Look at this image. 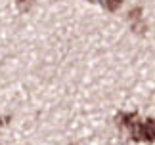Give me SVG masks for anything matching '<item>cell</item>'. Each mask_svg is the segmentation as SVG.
Segmentation results:
<instances>
[{
	"instance_id": "6da1fadb",
	"label": "cell",
	"mask_w": 155,
	"mask_h": 145,
	"mask_svg": "<svg viewBox=\"0 0 155 145\" xmlns=\"http://www.w3.org/2000/svg\"><path fill=\"white\" fill-rule=\"evenodd\" d=\"M132 140L136 141H153L155 130H153V118H147L146 122H132Z\"/></svg>"
},
{
	"instance_id": "7a4b0ae2",
	"label": "cell",
	"mask_w": 155,
	"mask_h": 145,
	"mask_svg": "<svg viewBox=\"0 0 155 145\" xmlns=\"http://www.w3.org/2000/svg\"><path fill=\"white\" fill-rule=\"evenodd\" d=\"M117 120L121 122V126H132V122L136 120V113H121Z\"/></svg>"
},
{
	"instance_id": "3957f363",
	"label": "cell",
	"mask_w": 155,
	"mask_h": 145,
	"mask_svg": "<svg viewBox=\"0 0 155 145\" xmlns=\"http://www.w3.org/2000/svg\"><path fill=\"white\" fill-rule=\"evenodd\" d=\"M140 17H142V8H136V10H132V11L128 14V19L134 23L132 29H140V31H144V29L138 25V23H140Z\"/></svg>"
},
{
	"instance_id": "277c9868",
	"label": "cell",
	"mask_w": 155,
	"mask_h": 145,
	"mask_svg": "<svg viewBox=\"0 0 155 145\" xmlns=\"http://www.w3.org/2000/svg\"><path fill=\"white\" fill-rule=\"evenodd\" d=\"M123 2L124 0H104V6H105V10H109V11H117L123 6Z\"/></svg>"
},
{
	"instance_id": "5b68a950",
	"label": "cell",
	"mask_w": 155,
	"mask_h": 145,
	"mask_svg": "<svg viewBox=\"0 0 155 145\" xmlns=\"http://www.w3.org/2000/svg\"><path fill=\"white\" fill-rule=\"evenodd\" d=\"M33 2H35V0H15V6H17V10H19L21 14H25V11L31 10Z\"/></svg>"
}]
</instances>
